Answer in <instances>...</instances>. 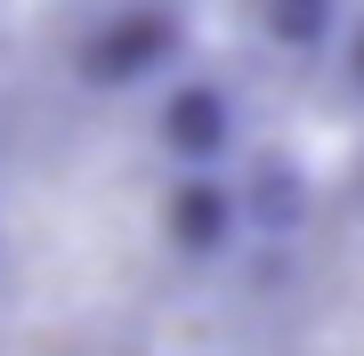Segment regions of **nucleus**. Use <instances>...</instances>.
<instances>
[{"label": "nucleus", "instance_id": "4", "mask_svg": "<svg viewBox=\"0 0 364 356\" xmlns=\"http://www.w3.org/2000/svg\"><path fill=\"white\" fill-rule=\"evenodd\" d=\"M340 25H348V0H259V33L275 57H299V65H316V57H332Z\"/></svg>", "mask_w": 364, "mask_h": 356}, {"label": "nucleus", "instance_id": "3", "mask_svg": "<svg viewBox=\"0 0 364 356\" xmlns=\"http://www.w3.org/2000/svg\"><path fill=\"white\" fill-rule=\"evenodd\" d=\"M154 235L170 259L186 267H219L251 243V203L227 171H170L162 203H154Z\"/></svg>", "mask_w": 364, "mask_h": 356}, {"label": "nucleus", "instance_id": "1", "mask_svg": "<svg viewBox=\"0 0 364 356\" xmlns=\"http://www.w3.org/2000/svg\"><path fill=\"white\" fill-rule=\"evenodd\" d=\"M186 65V9L178 0H122L105 9L73 49V81L97 97H138L162 90L170 73Z\"/></svg>", "mask_w": 364, "mask_h": 356}, {"label": "nucleus", "instance_id": "5", "mask_svg": "<svg viewBox=\"0 0 364 356\" xmlns=\"http://www.w3.org/2000/svg\"><path fill=\"white\" fill-rule=\"evenodd\" d=\"M332 81H340V97L364 106V16H348L340 41H332Z\"/></svg>", "mask_w": 364, "mask_h": 356}, {"label": "nucleus", "instance_id": "2", "mask_svg": "<svg viewBox=\"0 0 364 356\" xmlns=\"http://www.w3.org/2000/svg\"><path fill=\"white\" fill-rule=\"evenodd\" d=\"M146 130L170 171H227L243 154V97L219 73H170L146 106Z\"/></svg>", "mask_w": 364, "mask_h": 356}]
</instances>
